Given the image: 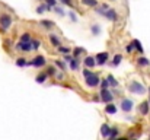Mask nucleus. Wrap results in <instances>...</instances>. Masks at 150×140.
<instances>
[{
	"label": "nucleus",
	"instance_id": "31",
	"mask_svg": "<svg viewBox=\"0 0 150 140\" xmlns=\"http://www.w3.org/2000/svg\"><path fill=\"white\" fill-rule=\"evenodd\" d=\"M73 53H74V55H73V57H77V55L83 54V53H85V50H83V48H74V51H73Z\"/></svg>",
	"mask_w": 150,
	"mask_h": 140
},
{
	"label": "nucleus",
	"instance_id": "28",
	"mask_svg": "<svg viewBox=\"0 0 150 140\" xmlns=\"http://www.w3.org/2000/svg\"><path fill=\"white\" fill-rule=\"evenodd\" d=\"M58 51H60V53H63V54H69V53L71 51V48H70V47H61V45H58Z\"/></svg>",
	"mask_w": 150,
	"mask_h": 140
},
{
	"label": "nucleus",
	"instance_id": "25",
	"mask_svg": "<svg viewBox=\"0 0 150 140\" xmlns=\"http://www.w3.org/2000/svg\"><path fill=\"white\" fill-rule=\"evenodd\" d=\"M106 9H108V6H106V4H102L100 7H98V9H96V13H98V15H102V16H105Z\"/></svg>",
	"mask_w": 150,
	"mask_h": 140
},
{
	"label": "nucleus",
	"instance_id": "10",
	"mask_svg": "<svg viewBox=\"0 0 150 140\" xmlns=\"http://www.w3.org/2000/svg\"><path fill=\"white\" fill-rule=\"evenodd\" d=\"M149 101H144V102H142V105H140V114L142 115H147L149 114Z\"/></svg>",
	"mask_w": 150,
	"mask_h": 140
},
{
	"label": "nucleus",
	"instance_id": "36",
	"mask_svg": "<svg viewBox=\"0 0 150 140\" xmlns=\"http://www.w3.org/2000/svg\"><path fill=\"white\" fill-rule=\"evenodd\" d=\"M45 1H47V4H48L50 7H54L55 3H57V0H45Z\"/></svg>",
	"mask_w": 150,
	"mask_h": 140
},
{
	"label": "nucleus",
	"instance_id": "33",
	"mask_svg": "<svg viewBox=\"0 0 150 140\" xmlns=\"http://www.w3.org/2000/svg\"><path fill=\"white\" fill-rule=\"evenodd\" d=\"M69 16H70V19H71L73 22H76V21H77V16H76V13H74V12H69Z\"/></svg>",
	"mask_w": 150,
	"mask_h": 140
},
{
	"label": "nucleus",
	"instance_id": "7",
	"mask_svg": "<svg viewBox=\"0 0 150 140\" xmlns=\"http://www.w3.org/2000/svg\"><path fill=\"white\" fill-rule=\"evenodd\" d=\"M133 101L131 99H122L121 101V109L124 111V112H130L131 109H133Z\"/></svg>",
	"mask_w": 150,
	"mask_h": 140
},
{
	"label": "nucleus",
	"instance_id": "38",
	"mask_svg": "<svg viewBox=\"0 0 150 140\" xmlns=\"http://www.w3.org/2000/svg\"><path fill=\"white\" fill-rule=\"evenodd\" d=\"M54 10H55V12H57V13H58L60 16H63V15H64V12H63V10H61L60 7H55V6H54Z\"/></svg>",
	"mask_w": 150,
	"mask_h": 140
},
{
	"label": "nucleus",
	"instance_id": "15",
	"mask_svg": "<svg viewBox=\"0 0 150 140\" xmlns=\"http://www.w3.org/2000/svg\"><path fill=\"white\" fill-rule=\"evenodd\" d=\"M48 38H50V43L54 47H58V45H60V40H58V37H57L55 34H50V35H48Z\"/></svg>",
	"mask_w": 150,
	"mask_h": 140
},
{
	"label": "nucleus",
	"instance_id": "6",
	"mask_svg": "<svg viewBox=\"0 0 150 140\" xmlns=\"http://www.w3.org/2000/svg\"><path fill=\"white\" fill-rule=\"evenodd\" d=\"M105 18L106 19H109L111 22H117L118 21V15H117V10H114V9H106V12H105Z\"/></svg>",
	"mask_w": 150,
	"mask_h": 140
},
{
	"label": "nucleus",
	"instance_id": "23",
	"mask_svg": "<svg viewBox=\"0 0 150 140\" xmlns=\"http://www.w3.org/2000/svg\"><path fill=\"white\" fill-rule=\"evenodd\" d=\"M40 23H41L44 28H52V26H54V22H52V21H48V19H44V21H41Z\"/></svg>",
	"mask_w": 150,
	"mask_h": 140
},
{
	"label": "nucleus",
	"instance_id": "2",
	"mask_svg": "<svg viewBox=\"0 0 150 140\" xmlns=\"http://www.w3.org/2000/svg\"><path fill=\"white\" fill-rule=\"evenodd\" d=\"M128 91L134 95H143L146 92V88L140 83V82H131L130 86H128Z\"/></svg>",
	"mask_w": 150,
	"mask_h": 140
},
{
	"label": "nucleus",
	"instance_id": "22",
	"mask_svg": "<svg viewBox=\"0 0 150 140\" xmlns=\"http://www.w3.org/2000/svg\"><path fill=\"white\" fill-rule=\"evenodd\" d=\"M131 44H133V47H134V50H137V51L143 53V47H142V43H140L139 40H134Z\"/></svg>",
	"mask_w": 150,
	"mask_h": 140
},
{
	"label": "nucleus",
	"instance_id": "42",
	"mask_svg": "<svg viewBox=\"0 0 150 140\" xmlns=\"http://www.w3.org/2000/svg\"><path fill=\"white\" fill-rule=\"evenodd\" d=\"M149 104H150V99H149Z\"/></svg>",
	"mask_w": 150,
	"mask_h": 140
},
{
	"label": "nucleus",
	"instance_id": "29",
	"mask_svg": "<svg viewBox=\"0 0 150 140\" xmlns=\"http://www.w3.org/2000/svg\"><path fill=\"white\" fill-rule=\"evenodd\" d=\"M100 85V89H108L109 88V83H108V79H103L102 82H99Z\"/></svg>",
	"mask_w": 150,
	"mask_h": 140
},
{
	"label": "nucleus",
	"instance_id": "35",
	"mask_svg": "<svg viewBox=\"0 0 150 140\" xmlns=\"http://www.w3.org/2000/svg\"><path fill=\"white\" fill-rule=\"evenodd\" d=\"M55 66H58L61 70H64V69H66V64H64V63H61V61H55Z\"/></svg>",
	"mask_w": 150,
	"mask_h": 140
},
{
	"label": "nucleus",
	"instance_id": "34",
	"mask_svg": "<svg viewBox=\"0 0 150 140\" xmlns=\"http://www.w3.org/2000/svg\"><path fill=\"white\" fill-rule=\"evenodd\" d=\"M92 32H93L95 35H98V34H99V26H98V25H93V26H92Z\"/></svg>",
	"mask_w": 150,
	"mask_h": 140
},
{
	"label": "nucleus",
	"instance_id": "9",
	"mask_svg": "<svg viewBox=\"0 0 150 140\" xmlns=\"http://www.w3.org/2000/svg\"><path fill=\"white\" fill-rule=\"evenodd\" d=\"M16 48L18 50H21V51H23V53H29V51H32V47H31V43H18L16 44Z\"/></svg>",
	"mask_w": 150,
	"mask_h": 140
},
{
	"label": "nucleus",
	"instance_id": "12",
	"mask_svg": "<svg viewBox=\"0 0 150 140\" xmlns=\"http://www.w3.org/2000/svg\"><path fill=\"white\" fill-rule=\"evenodd\" d=\"M109 131H111V127H109L108 124H102V127H100V134H102L103 137H109Z\"/></svg>",
	"mask_w": 150,
	"mask_h": 140
},
{
	"label": "nucleus",
	"instance_id": "17",
	"mask_svg": "<svg viewBox=\"0 0 150 140\" xmlns=\"http://www.w3.org/2000/svg\"><path fill=\"white\" fill-rule=\"evenodd\" d=\"M45 10H51V7L48 4H45V3H42V4H40V6L37 7V13H44Z\"/></svg>",
	"mask_w": 150,
	"mask_h": 140
},
{
	"label": "nucleus",
	"instance_id": "26",
	"mask_svg": "<svg viewBox=\"0 0 150 140\" xmlns=\"http://www.w3.org/2000/svg\"><path fill=\"white\" fill-rule=\"evenodd\" d=\"M40 45H41V43H40L38 40H31V47H32L34 51H37V50L40 48Z\"/></svg>",
	"mask_w": 150,
	"mask_h": 140
},
{
	"label": "nucleus",
	"instance_id": "37",
	"mask_svg": "<svg viewBox=\"0 0 150 140\" xmlns=\"http://www.w3.org/2000/svg\"><path fill=\"white\" fill-rule=\"evenodd\" d=\"M91 73H92V72H91V70H89V67H86V69H85V70H83V76H85V77H88V76H89V75H91Z\"/></svg>",
	"mask_w": 150,
	"mask_h": 140
},
{
	"label": "nucleus",
	"instance_id": "1",
	"mask_svg": "<svg viewBox=\"0 0 150 140\" xmlns=\"http://www.w3.org/2000/svg\"><path fill=\"white\" fill-rule=\"evenodd\" d=\"M12 23H13L12 16H9L7 13L0 15V29H1V31H7V29L12 26Z\"/></svg>",
	"mask_w": 150,
	"mask_h": 140
},
{
	"label": "nucleus",
	"instance_id": "21",
	"mask_svg": "<svg viewBox=\"0 0 150 140\" xmlns=\"http://www.w3.org/2000/svg\"><path fill=\"white\" fill-rule=\"evenodd\" d=\"M47 76H48L47 73H40V75L37 76V79H35V80H37L38 83H44V82L47 80Z\"/></svg>",
	"mask_w": 150,
	"mask_h": 140
},
{
	"label": "nucleus",
	"instance_id": "19",
	"mask_svg": "<svg viewBox=\"0 0 150 140\" xmlns=\"http://www.w3.org/2000/svg\"><path fill=\"white\" fill-rule=\"evenodd\" d=\"M82 4L89 6V7H95V6H98V0H82Z\"/></svg>",
	"mask_w": 150,
	"mask_h": 140
},
{
	"label": "nucleus",
	"instance_id": "14",
	"mask_svg": "<svg viewBox=\"0 0 150 140\" xmlns=\"http://www.w3.org/2000/svg\"><path fill=\"white\" fill-rule=\"evenodd\" d=\"M137 64L142 66V67H147L150 64V61H149V58H146V57H139L137 58Z\"/></svg>",
	"mask_w": 150,
	"mask_h": 140
},
{
	"label": "nucleus",
	"instance_id": "32",
	"mask_svg": "<svg viewBox=\"0 0 150 140\" xmlns=\"http://www.w3.org/2000/svg\"><path fill=\"white\" fill-rule=\"evenodd\" d=\"M55 72H57V70H55L54 67H48V69H47V75H48V76H54Z\"/></svg>",
	"mask_w": 150,
	"mask_h": 140
},
{
	"label": "nucleus",
	"instance_id": "24",
	"mask_svg": "<svg viewBox=\"0 0 150 140\" xmlns=\"http://www.w3.org/2000/svg\"><path fill=\"white\" fill-rule=\"evenodd\" d=\"M31 40H32V38H31V34H28V32H25V34L21 37V41H22V43H31Z\"/></svg>",
	"mask_w": 150,
	"mask_h": 140
},
{
	"label": "nucleus",
	"instance_id": "20",
	"mask_svg": "<svg viewBox=\"0 0 150 140\" xmlns=\"http://www.w3.org/2000/svg\"><path fill=\"white\" fill-rule=\"evenodd\" d=\"M106 79H108V83H109V86H114V88H117V86H118V82H117V79H115L112 75H109Z\"/></svg>",
	"mask_w": 150,
	"mask_h": 140
},
{
	"label": "nucleus",
	"instance_id": "18",
	"mask_svg": "<svg viewBox=\"0 0 150 140\" xmlns=\"http://www.w3.org/2000/svg\"><path fill=\"white\" fill-rule=\"evenodd\" d=\"M121 61H122V55H121V54H117V55L114 57V60H112V63H111V64H112V67H117Z\"/></svg>",
	"mask_w": 150,
	"mask_h": 140
},
{
	"label": "nucleus",
	"instance_id": "27",
	"mask_svg": "<svg viewBox=\"0 0 150 140\" xmlns=\"http://www.w3.org/2000/svg\"><path fill=\"white\" fill-rule=\"evenodd\" d=\"M26 63H28V61H26L23 57H21V58H18V60H16V66H19V67H23V66H26Z\"/></svg>",
	"mask_w": 150,
	"mask_h": 140
},
{
	"label": "nucleus",
	"instance_id": "43",
	"mask_svg": "<svg viewBox=\"0 0 150 140\" xmlns=\"http://www.w3.org/2000/svg\"><path fill=\"white\" fill-rule=\"evenodd\" d=\"M149 92H150V88H149Z\"/></svg>",
	"mask_w": 150,
	"mask_h": 140
},
{
	"label": "nucleus",
	"instance_id": "41",
	"mask_svg": "<svg viewBox=\"0 0 150 140\" xmlns=\"http://www.w3.org/2000/svg\"><path fill=\"white\" fill-rule=\"evenodd\" d=\"M63 4H67V6H71V0H61Z\"/></svg>",
	"mask_w": 150,
	"mask_h": 140
},
{
	"label": "nucleus",
	"instance_id": "5",
	"mask_svg": "<svg viewBox=\"0 0 150 140\" xmlns=\"http://www.w3.org/2000/svg\"><path fill=\"white\" fill-rule=\"evenodd\" d=\"M28 66H34V67H42L45 64V57L44 55H37L31 63H26Z\"/></svg>",
	"mask_w": 150,
	"mask_h": 140
},
{
	"label": "nucleus",
	"instance_id": "13",
	"mask_svg": "<svg viewBox=\"0 0 150 140\" xmlns=\"http://www.w3.org/2000/svg\"><path fill=\"white\" fill-rule=\"evenodd\" d=\"M105 112H106V114H115V112H117V107H115L114 104L108 102V105L105 107Z\"/></svg>",
	"mask_w": 150,
	"mask_h": 140
},
{
	"label": "nucleus",
	"instance_id": "8",
	"mask_svg": "<svg viewBox=\"0 0 150 140\" xmlns=\"http://www.w3.org/2000/svg\"><path fill=\"white\" fill-rule=\"evenodd\" d=\"M108 57H109V54L106 53V51H103V53H99L96 57H95V60H96V64H99V66H102V64H105L106 61H108Z\"/></svg>",
	"mask_w": 150,
	"mask_h": 140
},
{
	"label": "nucleus",
	"instance_id": "3",
	"mask_svg": "<svg viewBox=\"0 0 150 140\" xmlns=\"http://www.w3.org/2000/svg\"><path fill=\"white\" fill-rule=\"evenodd\" d=\"M99 82H100L99 76H98L96 73H93V72L86 77V85H88L89 88H95V86H98V85H99Z\"/></svg>",
	"mask_w": 150,
	"mask_h": 140
},
{
	"label": "nucleus",
	"instance_id": "30",
	"mask_svg": "<svg viewBox=\"0 0 150 140\" xmlns=\"http://www.w3.org/2000/svg\"><path fill=\"white\" fill-rule=\"evenodd\" d=\"M118 136V130L114 127V129H111V131H109V137L111 139H114V137H117Z\"/></svg>",
	"mask_w": 150,
	"mask_h": 140
},
{
	"label": "nucleus",
	"instance_id": "39",
	"mask_svg": "<svg viewBox=\"0 0 150 140\" xmlns=\"http://www.w3.org/2000/svg\"><path fill=\"white\" fill-rule=\"evenodd\" d=\"M71 58H73V55H69V54H66V55H64V61H66V63H70V60H71Z\"/></svg>",
	"mask_w": 150,
	"mask_h": 140
},
{
	"label": "nucleus",
	"instance_id": "16",
	"mask_svg": "<svg viewBox=\"0 0 150 140\" xmlns=\"http://www.w3.org/2000/svg\"><path fill=\"white\" fill-rule=\"evenodd\" d=\"M70 69L71 70H77L79 69V60H77V57H73L70 60Z\"/></svg>",
	"mask_w": 150,
	"mask_h": 140
},
{
	"label": "nucleus",
	"instance_id": "40",
	"mask_svg": "<svg viewBox=\"0 0 150 140\" xmlns=\"http://www.w3.org/2000/svg\"><path fill=\"white\" fill-rule=\"evenodd\" d=\"M133 50H134V47H133V44H128V45H127V53H131Z\"/></svg>",
	"mask_w": 150,
	"mask_h": 140
},
{
	"label": "nucleus",
	"instance_id": "4",
	"mask_svg": "<svg viewBox=\"0 0 150 140\" xmlns=\"http://www.w3.org/2000/svg\"><path fill=\"white\" fill-rule=\"evenodd\" d=\"M99 96H100V101L105 102V104H108V102H111V101L114 99V95L109 92L108 89H100Z\"/></svg>",
	"mask_w": 150,
	"mask_h": 140
},
{
	"label": "nucleus",
	"instance_id": "11",
	"mask_svg": "<svg viewBox=\"0 0 150 140\" xmlns=\"http://www.w3.org/2000/svg\"><path fill=\"white\" fill-rule=\"evenodd\" d=\"M83 63H85V66L89 67V69H92L93 66H96V60H95V57H86Z\"/></svg>",
	"mask_w": 150,
	"mask_h": 140
}]
</instances>
